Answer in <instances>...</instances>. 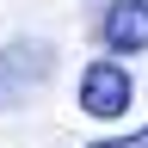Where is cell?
Here are the masks:
<instances>
[{
	"label": "cell",
	"mask_w": 148,
	"mask_h": 148,
	"mask_svg": "<svg viewBox=\"0 0 148 148\" xmlns=\"http://www.w3.org/2000/svg\"><path fill=\"white\" fill-rule=\"evenodd\" d=\"M56 74V43L49 37H18V43H0V111L37 99Z\"/></svg>",
	"instance_id": "1"
},
{
	"label": "cell",
	"mask_w": 148,
	"mask_h": 148,
	"mask_svg": "<svg viewBox=\"0 0 148 148\" xmlns=\"http://www.w3.org/2000/svg\"><path fill=\"white\" fill-rule=\"evenodd\" d=\"M74 99H80L86 117H123L130 99H136V80H130V68H123V56H92V62L80 68V86H74Z\"/></svg>",
	"instance_id": "2"
},
{
	"label": "cell",
	"mask_w": 148,
	"mask_h": 148,
	"mask_svg": "<svg viewBox=\"0 0 148 148\" xmlns=\"http://www.w3.org/2000/svg\"><path fill=\"white\" fill-rule=\"evenodd\" d=\"M99 43H105V56H142L148 49V0H111L99 12Z\"/></svg>",
	"instance_id": "3"
},
{
	"label": "cell",
	"mask_w": 148,
	"mask_h": 148,
	"mask_svg": "<svg viewBox=\"0 0 148 148\" xmlns=\"http://www.w3.org/2000/svg\"><path fill=\"white\" fill-rule=\"evenodd\" d=\"M86 148H148V123L130 130V136H105V142H86Z\"/></svg>",
	"instance_id": "4"
}]
</instances>
